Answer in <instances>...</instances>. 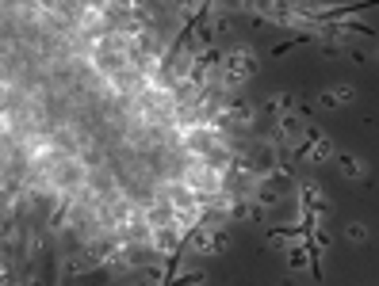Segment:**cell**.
Masks as SVG:
<instances>
[{
  "label": "cell",
  "instance_id": "6da1fadb",
  "mask_svg": "<svg viewBox=\"0 0 379 286\" xmlns=\"http://www.w3.org/2000/svg\"><path fill=\"white\" fill-rule=\"evenodd\" d=\"M295 199H299V206L303 210H310L318 222H326L329 218V195H326V187L318 183V179H295Z\"/></svg>",
  "mask_w": 379,
  "mask_h": 286
},
{
  "label": "cell",
  "instance_id": "7a4b0ae2",
  "mask_svg": "<svg viewBox=\"0 0 379 286\" xmlns=\"http://www.w3.org/2000/svg\"><path fill=\"white\" fill-rule=\"evenodd\" d=\"M184 248V233L176 225H165V229H153L150 236V252L153 256H165V259H176Z\"/></svg>",
  "mask_w": 379,
  "mask_h": 286
},
{
  "label": "cell",
  "instance_id": "3957f363",
  "mask_svg": "<svg viewBox=\"0 0 379 286\" xmlns=\"http://www.w3.org/2000/svg\"><path fill=\"white\" fill-rule=\"evenodd\" d=\"M222 69L238 73V77H245V80H253V73H257V50H253V46H245V43L227 46V61H222Z\"/></svg>",
  "mask_w": 379,
  "mask_h": 286
},
{
  "label": "cell",
  "instance_id": "277c9868",
  "mask_svg": "<svg viewBox=\"0 0 379 286\" xmlns=\"http://www.w3.org/2000/svg\"><path fill=\"white\" fill-rule=\"evenodd\" d=\"M157 195H165V199L173 202V210H203L199 195L192 191V187H184L180 179H169V183H161V187H157Z\"/></svg>",
  "mask_w": 379,
  "mask_h": 286
},
{
  "label": "cell",
  "instance_id": "5b68a950",
  "mask_svg": "<svg viewBox=\"0 0 379 286\" xmlns=\"http://www.w3.org/2000/svg\"><path fill=\"white\" fill-rule=\"evenodd\" d=\"M227 214H230V222H245V225H264L269 222V210H261L253 199H230Z\"/></svg>",
  "mask_w": 379,
  "mask_h": 286
},
{
  "label": "cell",
  "instance_id": "8992f818",
  "mask_svg": "<svg viewBox=\"0 0 379 286\" xmlns=\"http://www.w3.org/2000/svg\"><path fill=\"white\" fill-rule=\"evenodd\" d=\"M272 130H276L287 145H295V142H303V134H306V119L299 111H287V114H280V119H272Z\"/></svg>",
  "mask_w": 379,
  "mask_h": 286
},
{
  "label": "cell",
  "instance_id": "52a82bcc",
  "mask_svg": "<svg viewBox=\"0 0 379 286\" xmlns=\"http://www.w3.org/2000/svg\"><path fill=\"white\" fill-rule=\"evenodd\" d=\"M284 256H287V271H314V275H322V267H318V256L310 252V244H306V241L292 244V248H287Z\"/></svg>",
  "mask_w": 379,
  "mask_h": 286
},
{
  "label": "cell",
  "instance_id": "ba28073f",
  "mask_svg": "<svg viewBox=\"0 0 379 286\" xmlns=\"http://www.w3.org/2000/svg\"><path fill=\"white\" fill-rule=\"evenodd\" d=\"M138 283L142 286H165V283H173V279H169V259L165 256L146 259V264L138 267Z\"/></svg>",
  "mask_w": 379,
  "mask_h": 286
},
{
  "label": "cell",
  "instance_id": "9c48e42d",
  "mask_svg": "<svg viewBox=\"0 0 379 286\" xmlns=\"http://www.w3.org/2000/svg\"><path fill=\"white\" fill-rule=\"evenodd\" d=\"M334 165H337V172H341V179H349V183H360V179L368 176L364 157H357V153H337Z\"/></svg>",
  "mask_w": 379,
  "mask_h": 286
},
{
  "label": "cell",
  "instance_id": "30bf717a",
  "mask_svg": "<svg viewBox=\"0 0 379 286\" xmlns=\"http://www.w3.org/2000/svg\"><path fill=\"white\" fill-rule=\"evenodd\" d=\"M184 248L196 252V256H215V248H211V229H207V225L188 229V233H184Z\"/></svg>",
  "mask_w": 379,
  "mask_h": 286
},
{
  "label": "cell",
  "instance_id": "8fae6325",
  "mask_svg": "<svg viewBox=\"0 0 379 286\" xmlns=\"http://www.w3.org/2000/svg\"><path fill=\"white\" fill-rule=\"evenodd\" d=\"M295 111V92H272L269 100L261 103V114H272V119H280V114Z\"/></svg>",
  "mask_w": 379,
  "mask_h": 286
},
{
  "label": "cell",
  "instance_id": "7c38bea8",
  "mask_svg": "<svg viewBox=\"0 0 379 286\" xmlns=\"http://www.w3.org/2000/svg\"><path fill=\"white\" fill-rule=\"evenodd\" d=\"M253 202H257L261 210H269V214H272V210L280 206V191H276V187H269V183L261 179V183H257V191H253Z\"/></svg>",
  "mask_w": 379,
  "mask_h": 286
},
{
  "label": "cell",
  "instance_id": "4fadbf2b",
  "mask_svg": "<svg viewBox=\"0 0 379 286\" xmlns=\"http://www.w3.org/2000/svg\"><path fill=\"white\" fill-rule=\"evenodd\" d=\"M173 286H207V271L203 267H180L173 275Z\"/></svg>",
  "mask_w": 379,
  "mask_h": 286
},
{
  "label": "cell",
  "instance_id": "5bb4252c",
  "mask_svg": "<svg viewBox=\"0 0 379 286\" xmlns=\"http://www.w3.org/2000/svg\"><path fill=\"white\" fill-rule=\"evenodd\" d=\"M207 8H211V4H176V15H180L184 27H196V23L207 15Z\"/></svg>",
  "mask_w": 379,
  "mask_h": 286
},
{
  "label": "cell",
  "instance_id": "9a60e30c",
  "mask_svg": "<svg viewBox=\"0 0 379 286\" xmlns=\"http://www.w3.org/2000/svg\"><path fill=\"white\" fill-rule=\"evenodd\" d=\"M310 43H314V50L322 57H329V61H334V57H349V46H341V43H329V38H310Z\"/></svg>",
  "mask_w": 379,
  "mask_h": 286
},
{
  "label": "cell",
  "instance_id": "2e32d148",
  "mask_svg": "<svg viewBox=\"0 0 379 286\" xmlns=\"http://www.w3.org/2000/svg\"><path fill=\"white\" fill-rule=\"evenodd\" d=\"M211 248H215V256H222V252L234 248V236H230L227 225H215V229H211Z\"/></svg>",
  "mask_w": 379,
  "mask_h": 286
},
{
  "label": "cell",
  "instance_id": "e0dca14e",
  "mask_svg": "<svg viewBox=\"0 0 379 286\" xmlns=\"http://www.w3.org/2000/svg\"><path fill=\"white\" fill-rule=\"evenodd\" d=\"M92 267H96V264H92L88 256H66V267H62V271L73 275V279H80V275H88Z\"/></svg>",
  "mask_w": 379,
  "mask_h": 286
},
{
  "label": "cell",
  "instance_id": "ac0fdd59",
  "mask_svg": "<svg viewBox=\"0 0 379 286\" xmlns=\"http://www.w3.org/2000/svg\"><path fill=\"white\" fill-rule=\"evenodd\" d=\"M368 236H372V233H368L364 222H349V225H345V241H349V244H368Z\"/></svg>",
  "mask_w": 379,
  "mask_h": 286
},
{
  "label": "cell",
  "instance_id": "d6986e66",
  "mask_svg": "<svg viewBox=\"0 0 379 286\" xmlns=\"http://www.w3.org/2000/svg\"><path fill=\"white\" fill-rule=\"evenodd\" d=\"M334 96H337V103H341V107H352L360 92H357L352 84H337V88H334Z\"/></svg>",
  "mask_w": 379,
  "mask_h": 286
},
{
  "label": "cell",
  "instance_id": "ffe728a7",
  "mask_svg": "<svg viewBox=\"0 0 379 286\" xmlns=\"http://www.w3.org/2000/svg\"><path fill=\"white\" fill-rule=\"evenodd\" d=\"M314 103H318V111H337V107H341L337 96H334V88H329V92H318V100H314Z\"/></svg>",
  "mask_w": 379,
  "mask_h": 286
},
{
  "label": "cell",
  "instance_id": "44dd1931",
  "mask_svg": "<svg viewBox=\"0 0 379 286\" xmlns=\"http://www.w3.org/2000/svg\"><path fill=\"white\" fill-rule=\"evenodd\" d=\"M376 61H379V46H376Z\"/></svg>",
  "mask_w": 379,
  "mask_h": 286
}]
</instances>
